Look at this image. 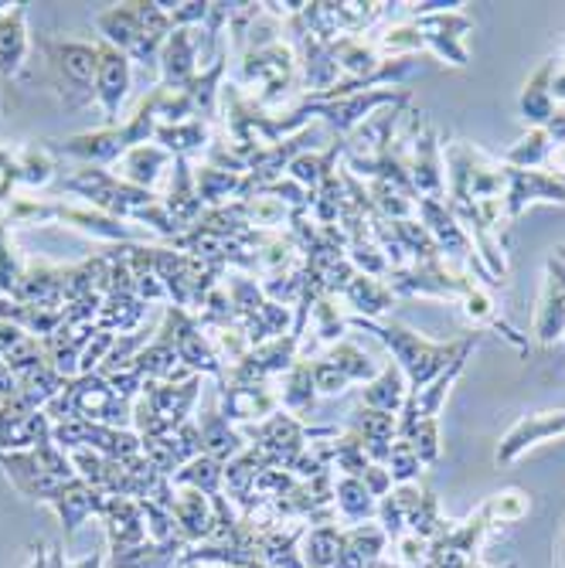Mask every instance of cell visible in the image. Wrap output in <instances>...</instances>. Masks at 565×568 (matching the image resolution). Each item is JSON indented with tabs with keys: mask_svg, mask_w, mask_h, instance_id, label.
Instances as JSON below:
<instances>
[{
	"mask_svg": "<svg viewBox=\"0 0 565 568\" xmlns=\"http://www.w3.org/2000/svg\"><path fill=\"white\" fill-rule=\"evenodd\" d=\"M59 187H62V194H75V197H82V204H92V209L107 212L133 229H143L150 235H161L168 242H174L181 235V229L174 225V219L168 215L164 201L158 194L120 181L110 168H82L79 164L59 178Z\"/></svg>",
	"mask_w": 565,
	"mask_h": 568,
	"instance_id": "6da1fadb",
	"label": "cell"
},
{
	"mask_svg": "<svg viewBox=\"0 0 565 568\" xmlns=\"http://www.w3.org/2000/svg\"><path fill=\"white\" fill-rule=\"evenodd\" d=\"M232 82L245 92V99L252 102V106L266 116H280L303 99L300 59H296V51L286 38L263 44V48L242 51L239 72Z\"/></svg>",
	"mask_w": 565,
	"mask_h": 568,
	"instance_id": "7a4b0ae2",
	"label": "cell"
},
{
	"mask_svg": "<svg viewBox=\"0 0 565 568\" xmlns=\"http://www.w3.org/2000/svg\"><path fill=\"white\" fill-rule=\"evenodd\" d=\"M351 327H362L369 331L379 344L389 347V354L395 357L398 372L405 375L408 382V392H423L433 378H440L453 361L464 354V351H474L477 347V334H467L460 341H430L416 331H408L402 324H389V321H354L351 317Z\"/></svg>",
	"mask_w": 565,
	"mask_h": 568,
	"instance_id": "3957f363",
	"label": "cell"
},
{
	"mask_svg": "<svg viewBox=\"0 0 565 568\" xmlns=\"http://www.w3.org/2000/svg\"><path fill=\"white\" fill-rule=\"evenodd\" d=\"M161 126V85H153L140 102L130 120H123L120 126H102V130H85L75 133L69 140L51 143V150L59 153V161L69 158L82 168H113L127 150L150 143L153 133Z\"/></svg>",
	"mask_w": 565,
	"mask_h": 568,
	"instance_id": "277c9868",
	"label": "cell"
},
{
	"mask_svg": "<svg viewBox=\"0 0 565 568\" xmlns=\"http://www.w3.org/2000/svg\"><path fill=\"white\" fill-rule=\"evenodd\" d=\"M201 388H204V378L201 375H194L184 385L147 382L143 392L133 402L130 429L140 439H153V436L174 433L178 426H184L188 419H194V408L201 402Z\"/></svg>",
	"mask_w": 565,
	"mask_h": 568,
	"instance_id": "5b68a950",
	"label": "cell"
},
{
	"mask_svg": "<svg viewBox=\"0 0 565 568\" xmlns=\"http://www.w3.org/2000/svg\"><path fill=\"white\" fill-rule=\"evenodd\" d=\"M130 412H133V405L120 402L107 378L82 375L62 388V395L44 408V416L51 419V426H59V423H99V426L130 429L127 426Z\"/></svg>",
	"mask_w": 565,
	"mask_h": 568,
	"instance_id": "8992f818",
	"label": "cell"
},
{
	"mask_svg": "<svg viewBox=\"0 0 565 568\" xmlns=\"http://www.w3.org/2000/svg\"><path fill=\"white\" fill-rule=\"evenodd\" d=\"M222 286H225V293L232 300L235 324L245 331V337H249L252 347H260L266 341H276V337H283V334L293 331V310L266 300L260 280H252L249 273L229 270L222 276Z\"/></svg>",
	"mask_w": 565,
	"mask_h": 568,
	"instance_id": "52a82bcc",
	"label": "cell"
},
{
	"mask_svg": "<svg viewBox=\"0 0 565 568\" xmlns=\"http://www.w3.org/2000/svg\"><path fill=\"white\" fill-rule=\"evenodd\" d=\"M467 4L460 0H446L440 11H426V14H413V21L426 41V51L453 69H467L471 65V51H467V34L474 31V18L464 11Z\"/></svg>",
	"mask_w": 565,
	"mask_h": 568,
	"instance_id": "ba28073f",
	"label": "cell"
},
{
	"mask_svg": "<svg viewBox=\"0 0 565 568\" xmlns=\"http://www.w3.org/2000/svg\"><path fill=\"white\" fill-rule=\"evenodd\" d=\"M389 290L395 293V300H460L474 283H481L474 273L453 266L450 260H433V263H420V266H408L398 273L385 276Z\"/></svg>",
	"mask_w": 565,
	"mask_h": 568,
	"instance_id": "9c48e42d",
	"label": "cell"
},
{
	"mask_svg": "<svg viewBox=\"0 0 565 568\" xmlns=\"http://www.w3.org/2000/svg\"><path fill=\"white\" fill-rule=\"evenodd\" d=\"M158 334L164 344L174 347V354L181 357V365H188L194 375L201 378H212L215 385L225 382V368H222V361L215 357L209 337L201 334L194 314H188V310H178V306H164V317L158 324Z\"/></svg>",
	"mask_w": 565,
	"mask_h": 568,
	"instance_id": "30bf717a",
	"label": "cell"
},
{
	"mask_svg": "<svg viewBox=\"0 0 565 568\" xmlns=\"http://www.w3.org/2000/svg\"><path fill=\"white\" fill-rule=\"evenodd\" d=\"M215 62L212 48H209V38H204L201 28H174L164 41V51H161V65H158V75L164 89H181L188 85L201 69H209Z\"/></svg>",
	"mask_w": 565,
	"mask_h": 568,
	"instance_id": "8fae6325",
	"label": "cell"
},
{
	"mask_svg": "<svg viewBox=\"0 0 565 568\" xmlns=\"http://www.w3.org/2000/svg\"><path fill=\"white\" fill-rule=\"evenodd\" d=\"M130 89H133V62L123 55L120 48L99 41V69H95L92 102L102 110L107 126H120Z\"/></svg>",
	"mask_w": 565,
	"mask_h": 568,
	"instance_id": "7c38bea8",
	"label": "cell"
},
{
	"mask_svg": "<svg viewBox=\"0 0 565 568\" xmlns=\"http://www.w3.org/2000/svg\"><path fill=\"white\" fill-rule=\"evenodd\" d=\"M219 388V412L239 429L266 423L273 412H280L276 385L270 382H232L225 378Z\"/></svg>",
	"mask_w": 565,
	"mask_h": 568,
	"instance_id": "4fadbf2b",
	"label": "cell"
},
{
	"mask_svg": "<svg viewBox=\"0 0 565 568\" xmlns=\"http://www.w3.org/2000/svg\"><path fill=\"white\" fill-rule=\"evenodd\" d=\"M552 439H565V408H545V412H528L515 426H511L494 453L497 467H511L518 463L528 449L552 443Z\"/></svg>",
	"mask_w": 565,
	"mask_h": 568,
	"instance_id": "5bb4252c",
	"label": "cell"
},
{
	"mask_svg": "<svg viewBox=\"0 0 565 568\" xmlns=\"http://www.w3.org/2000/svg\"><path fill=\"white\" fill-rule=\"evenodd\" d=\"M56 225H65V229H72V232H79V235H89V239L107 242V245H133V242H140L143 235H150V232H143V229H133V225H127V222L107 215V212L92 209V204L59 201V197H56Z\"/></svg>",
	"mask_w": 565,
	"mask_h": 568,
	"instance_id": "9a60e30c",
	"label": "cell"
},
{
	"mask_svg": "<svg viewBox=\"0 0 565 568\" xmlns=\"http://www.w3.org/2000/svg\"><path fill=\"white\" fill-rule=\"evenodd\" d=\"M48 62L72 85V92L82 95V102L92 99L95 69H99V41H79V38H59L44 41Z\"/></svg>",
	"mask_w": 565,
	"mask_h": 568,
	"instance_id": "2e32d148",
	"label": "cell"
},
{
	"mask_svg": "<svg viewBox=\"0 0 565 568\" xmlns=\"http://www.w3.org/2000/svg\"><path fill=\"white\" fill-rule=\"evenodd\" d=\"M504 178H507L504 204H507L511 225H515L532 204H565V181L552 178L548 171H522V168L504 164Z\"/></svg>",
	"mask_w": 565,
	"mask_h": 568,
	"instance_id": "e0dca14e",
	"label": "cell"
},
{
	"mask_svg": "<svg viewBox=\"0 0 565 568\" xmlns=\"http://www.w3.org/2000/svg\"><path fill=\"white\" fill-rule=\"evenodd\" d=\"M408 178L420 197L446 201V168H443V143L433 123L420 130V136L408 146Z\"/></svg>",
	"mask_w": 565,
	"mask_h": 568,
	"instance_id": "ac0fdd59",
	"label": "cell"
},
{
	"mask_svg": "<svg viewBox=\"0 0 565 568\" xmlns=\"http://www.w3.org/2000/svg\"><path fill=\"white\" fill-rule=\"evenodd\" d=\"M171 168H174V158H171V153L150 140V143H140V146L127 150L110 171H113L120 181H127V184H133V187H140V191H150V194H158V197H161V191H164V184H168V178H171Z\"/></svg>",
	"mask_w": 565,
	"mask_h": 568,
	"instance_id": "d6986e66",
	"label": "cell"
},
{
	"mask_svg": "<svg viewBox=\"0 0 565 568\" xmlns=\"http://www.w3.org/2000/svg\"><path fill=\"white\" fill-rule=\"evenodd\" d=\"M140 453L153 463V470L164 474V477H174L184 463L198 459L204 449H201V433H198V423L188 419L184 426H178L174 433H164V436H153V439H143Z\"/></svg>",
	"mask_w": 565,
	"mask_h": 568,
	"instance_id": "ffe728a7",
	"label": "cell"
},
{
	"mask_svg": "<svg viewBox=\"0 0 565 568\" xmlns=\"http://www.w3.org/2000/svg\"><path fill=\"white\" fill-rule=\"evenodd\" d=\"M351 317L344 314V306L337 303V296H321L311 306V317H306V331L300 341V357L303 361H317V351H327L334 344H341L347 337Z\"/></svg>",
	"mask_w": 565,
	"mask_h": 568,
	"instance_id": "44dd1931",
	"label": "cell"
},
{
	"mask_svg": "<svg viewBox=\"0 0 565 568\" xmlns=\"http://www.w3.org/2000/svg\"><path fill=\"white\" fill-rule=\"evenodd\" d=\"M161 201L168 215L174 219V225L181 232L194 229L204 215V204L198 197V187H194V161L188 158H174V168H171V178L161 191Z\"/></svg>",
	"mask_w": 565,
	"mask_h": 568,
	"instance_id": "7402d4cb",
	"label": "cell"
},
{
	"mask_svg": "<svg viewBox=\"0 0 565 568\" xmlns=\"http://www.w3.org/2000/svg\"><path fill=\"white\" fill-rule=\"evenodd\" d=\"M337 303L344 306V314L354 317V321H385L398 300H395V293L389 290L385 280H375V276H365V273H354L351 283L341 290Z\"/></svg>",
	"mask_w": 565,
	"mask_h": 568,
	"instance_id": "603a6c76",
	"label": "cell"
},
{
	"mask_svg": "<svg viewBox=\"0 0 565 568\" xmlns=\"http://www.w3.org/2000/svg\"><path fill=\"white\" fill-rule=\"evenodd\" d=\"M194 423H198V433H201V449H204V456L219 459L222 467H229L232 459H239V456L249 449V439L242 436V429L232 426V423L222 416V412H219V398H215L209 408H201L198 416H194Z\"/></svg>",
	"mask_w": 565,
	"mask_h": 568,
	"instance_id": "cb8c5ba5",
	"label": "cell"
},
{
	"mask_svg": "<svg viewBox=\"0 0 565 568\" xmlns=\"http://www.w3.org/2000/svg\"><path fill=\"white\" fill-rule=\"evenodd\" d=\"M31 55L28 4H11L0 14V79H18Z\"/></svg>",
	"mask_w": 565,
	"mask_h": 568,
	"instance_id": "d4e9b609",
	"label": "cell"
},
{
	"mask_svg": "<svg viewBox=\"0 0 565 568\" xmlns=\"http://www.w3.org/2000/svg\"><path fill=\"white\" fill-rule=\"evenodd\" d=\"M456 303H460V310H464L467 324L497 331V334H501L507 344H515L522 354H528V351H532V341H528L525 334H518L515 327H511V324L501 317V306H497V300H494L491 286H484V283H474V286H471L464 296H460Z\"/></svg>",
	"mask_w": 565,
	"mask_h": 568,
	"instance_id": "484cf974",
	"label": "cell"
},
{
	"mask_svg": "<svg viewBox=\"0 0 565 568\" xmlns=\"http://www.w3.org/2000/svg\"><path fill=\"white\" fill-rule=\"evenodd\" d=\"M532 334L542 347H558L565 341V283L552 270H545V280H542Z\"/></svg>",
	"mask_w": 565,
	"mask_h": 568,
	"instance_id": "4316f807",
	"label": "cell"
},
{
	"mask_svg": "<svg viewBox=\"0 0 565 568\" xmlns=\"http://www.w3.org/2000/svg\"><path fill=\"white\" fill-rule=\"evenodd\" d=\"M174 525L184 541H204L215 538V504L209 494L191 490V487H174Z\"/></svg>",
	"mask_w": 565,
	"mask_h": 568,
	"instance_id": "83f0119b",
	"label": "cell"
},
{
	"mask_svg": "<svg viewBox=\"0 0 565 568\" xmlns=\"http://www.w3.org/2000/svg\"><path fill=\"white\" fill-rule=\"evenodd\" d=\"M565 136V113H558L548 126H538V130H528L518 143H511L504 150V164L507 168H522V171H545V161L552 146Z\"/></svg>",
	"mask_w": 565,
	"mask_h": 568,
	"instance_id": "f1b7e54d",
	"label": "cell"
},
{
	"mask_svg": "<svg viewBox=\"0 0 565 568\" xmlns=\"http://www.w3.org/2000/svg\"><path fill=\"white\" fill-rule=\"evenodd\" d=\"M41 439H51V419L44 412L24 416L14 405H0V453H28Z\"/></svg>",
	"mask_w": 565,
	"mask_h": 568,
	"instance_id": "f546056e",
	"label": "cell"
},
{
	"mask_svg": "<svg viewBox=\"0 0 565 568\" xmlns=\"http://www.w3.org/2000/svg\"><path fill=\"white\" fill-rule=\"evenodd\" d=\"M555 65H558V59H545V62L528 75V82H525L522 92H518V116L528 123V130L548 126V123L558 116L555 102H552V92H548Z\"/></svg>",
	"mask_w": 565,
	"mask_h": 568,
	"instance_id": "4dcf8cb0",
	"label": "cell"
},
{
	"mask_svg": "<svg viewBox=\"0 0 565 568\" xmlns=\"http://www.w3.org/2000/svg\"><path fill=\"white\" fill-rule=\"evenodd\" d=\"M153 143L164 146L171 158H188L198 161L209 153V146L215 143V123L204 120H188V123H161L158 133H153Z\"/></svg>",
	"mask_w": 565,
	"mask_h": 568,
	"instance_id": "1f68e13d",
	"label": "cell"
},
{
	"mask_svg": "<svg viewBox=\"0 0 565 568\" xmlns=\"http://www.w3.org/2000/svg\"><path fill=\"white\" fill-rule=\"evenodd\" d=\"M107 494H99L95 487H89L85 480H69L59 494H56V500H51V507H56V514L62 518V525H65V531L69 535H75L79 528H82V521L89 518V514H99L102 518V510H107Z\"/></svg>",
	"mask_w": 565,
	"mask_h": 568,
	"instance_id": "d6a6232c",
	"label": "cell"
},
{
	"mask_svg": "<svg viewBox=\"0 0 565 568\" xmlns=\"http://www.w3.org/2000/svg\"><path fill=\"white\" fill-rule=\"evenodd\" d=\"M65 385L69 382L44 361L41 368H34V372L18 378V395L11 402H4V405H14L18 412H24V416H34V412H44L51 402H56Z\"/></svg>",
	"mask_w": 565,
	"mask_h": 568,
	"instance_id": "836d02e7",
	"label": "cell"
},
{
	"mask_svg": "<svg viewBox=\"0 0 565 568\" xmlns=\"http://www.w3.org/2000/svg\"><path fill=\"white\" fill-rule=\"evenodd\" d=\"M14 168H18L21 191H44L51 181L59 178V153L51 150L48 140H34V143L18 146Z\"/></svg>",
	"mask_w": 565,
	"mask_h": 568,
	"instance_id": "e575fe53",
	"label": "cell"
},
{
	"mask_svg": "<svg viewBox=\"0 0 565 568\" xmlns=\"http://www.w3.org/2000/svg\"><path fill=\"white\" fill-rule=\"evenodd\" d=\"M276 395H280V408L290 412L293 419L306 423L311 419V412L317 405V388H314V372H311V361H296V365L276 382Z\"/></svg>",
	"mask_w": 565,
	"mask_h": 568,
	"instance_id": "d590c367",
	"label": "cell"
},
{
	"mask_svg": "<svg viewBox=\"0 0 565 568\" xmlns=\"http://www.w3.org/2000/svg\"><path fill=\"white\" fill-rule=\"evenodd\" d=\"M147 310H150V303H143L137 293H107L102 296V306H99L95 327L113 334V337L137 334L147 321Z\"/></svg>",
	"mask_w": 565,
	"mask_h": 568,
	"instance_id": "8d00e7d4",
	"label": "cell"
},
{
	"mask_svg": "<svg viewBox=\"0 0 565 568\" xmlns=\"http://www.w3.org/2000/svg\"><path fill=\"white\" fill-rule=\"evenodd\" d=\"M341 161H344V140L337 136L324 150H303L300 158L286 168V178H293L303 191H311V197H314V191L341 168Z\"/></svg>",
	"mask_w": 565,
	"mask_h": 568,
	"instance_id": "74e56055",
	"label": "cell"
},
{
	"mask_svg": "<svg viewBox=\"0 0 565 568\" xmlns=\"http://www.w3.org/2000/svg\"><path fill=\"white\" fill-rule=\"evenodd\" d=\"M92 24H95L102 44H113L127 55V51L133 48V41L140 38V31H143L140 0H133V4H113L107 11H99Z\"/></svg>",
	"mask_w": 565,
	"mask_h": 568,
	"instance_id": "f35d334b",
	"label": "cell"
},
{
	"mask_svg": "<svg viewBox=\"0 0 565 568\" xmlns=\"http://www.w3.org/2000/svg\"><path fill=\"white\" fill-rule=\"evenodd\" d=\"M194 187H198V197L204 204V212H209V209H225V204L239 201L242 174L222 171V168H215L209 161H194Z\"/></svg>",
	"mask_w": 565,
	"mask_h": 568,
	"instance_id": "ab89813d",
	"label": "cell"
},
{
	"mask_svg": "<svg viewBox=\"0 0 565 568\" xmlns=\"http://www.w3.org/2000/svg\"><path fill=\"white\" fill-rule=\"evenodd\" d=\"M0 361L21 378L34 368L44 365V351H41V341L31 337L28 331L14 327V324H4L0 321Z\"/></svg>",
	"mask_w": 565,
	"mask_h": 568,
	"instance_id": "60d3db41",
	"label": "cell"
},
{
	"mask_svg": "<svg viewBox=\"0 0 565 568\" xmlns=\"http://www.w3.org/2000/svg\"><path fill=\"white\" fill-rule=\"evenodd\" d=\"M405 398H408V382H405V375L398 372V365L392 361V365H385L379 372V378H372L369 385H362V402H357V405L389 412V416H398Z\"/></svg>",
	"mask_w": 565,
	"mask_h": 568,
	"instance_id": "b9f144b4",
	"label": "cell"
},
{
	"mask_svg": "<svg viewBox=\"0 0 565 568\" xmlns=\"http://www.w3.org/2000/svg\"><path fill=\"white\" fill-rule=\"evenodd\" d=\"M232 204H235V212L245 219V225H252L255 232H266V235L290 232L293 212L286 209L283 201H276V197H270V194H255V197L232 201Z\"/></svg>",
	"mask_w": 565,
	"mask_h": 568,
	"instance_id": "7bdbcfd3",
	"label": "cell"
},
{
	"mask_svg": "<svg viewBox=\"0 0 565 568\" xmlns=\"http://www.w3.org/2000/svg\"><path fill=\"white\" fill-rule=\"evenodd\" d=\"M334 510L347 525H365L369 518H379V500L369 494V487L357 477H341L334 480Z\"/></svg>",
	"mask_w": 565,
	"mask_h": 568,
	"instance_id": "ee69618b",
	"label": "cell"
},
{
	"mask_svg": "<svg viewBox=\"0 0 565 568\" xmlns=\"http://www.w3.org/2000/svg\"><path fill=\"white\" fill-rule=\"evenodd\" d=\"M324 361H331V365L351 382V385H369L372 378H379V361L372 357V354H365V347H357L354 341H341V344H334V347H327L324 354H321Z\"/></svg>",
	"mask_w": 565,
	"mask_h": 568,
	"instance_id": "f6af8a7d",
	"label": "cell"
},
{
	"mask_svg": "<svg viewBox=\"0 0 565 568\" xmlns=\"http://www.w3.org/2000/svg\"><path fill=\"white\" fill-rule=\"evenodd\" d=\"M174 487H191V490H201V494H209V497H219L222 487H225V467L219 459L212 456H198L191 463H184V467L171 477Z\"/></svg>",
	"mask_w": 565,
	"mask_h": 568,
	"instance_id": "bcb514c9",
	"label": "cell"
},
{
	"mask_svg": "<svg viewBox=\"0 0 565 568\" xmlns=\"http://www.w3.org/2000/svg\"><path fill=\"white\" fill-rule=\"evenodd\" d=\"M375 48L382 59H416L420 51H426V41L413 21H398L382 34H375Z\"/></svg>",
	"mask_w": 565,
	"mask_h": 568,
	"instance_id": "7dc6e473",
	"label": "cell"
},
{
	"mask_svg": "<svg viewBox=\"0 0 565 568\" xmlns=\"http://www.w3.org/2000/svg\"><path fill=\"white\" fill-rule=\"evenodd\" d=\"M341 545H344V535L334 525H321L314 531H306L303 535V565L306 568H334Z\"/></svg>",
	"mask_w": 565,
	"mask_h": 568,
	"instance_id": "c3c4849f",
	"label": "cell"
},
{
	"mask_svg": "<svg viewBox=\"0 0 565 568\" xmlns=\"http://www.w3.org/2000/svg\"><path fill=\"white\" fill-rule=\"evenodd\" d=\"M481 510H484V518H487L491 525H515V521H522L525 514L532 510V500H528L525 490L511 487V490L494 494L487 504H481Z\"/></svg>",
	"mask_w": 565,
	"mask_h": 568,
	"instance_id": "681fc988",
	"label": "cell"
},
{
	"mask_svg": "<svg viewBox=\"0 0 565 568\" xmlns=\"http://www.w3.org/2000/svg\"><path fill=\"white\" fill-rule=\"evenodd\" d=\"M24 260L14 248V239H11V229L0 222V296H14L18 286H21V276H24Z\"/></svg>",
	"mask_w": 565,
	"mask_h": 568,
	"instance_id": "f907efd6",
	"label": "cell"
},
{
	"mask_svg": "<svg viewBox=\"0 0 565 568\" xmlns=\"http://www.w3.org/2000/svg\"><path fill=\"white\" fill-rule=\"evenodd\" d=\"M398 439H405L408 446L416 449V456L423 459V467H433V463L440 459V419H420L408 429H402Z\"/></svg>",
	"mask_w": 565,
	"mask_h": 568,
	"instance_id": "816d5d0a",
	"label": "cell"
},
{
	"mask_svg": "<svg viewBox=\"0 0 565 568\" xmlns=\"http://www.w3.org/2000/svg\"><path fill=\"white\" fill-rule=\"evenodd\" d=\"M385 470L392 474V484H413L420 474H423V459L416 456V449L408 446L405 439H398L395 436V443H392V453H389V459H385Z\"/></svg>",
	"mask_w": 565,
	"mask_h": 568,
	"instance_id": "f5cc1de1",
	"label": "cell"
},
{
	"mask_svg": "<svg viewBox=\"0 0 565 568\" xmlns=\"http://www.w3.org/2000/svg\"><path fill=\"white\" fill-rule=\"evenodd\" d=\"M311 372H314V388H317V395H324V398H337V395H344V392L351 388V382L331 365V361H324V357L311 361Z\"/></svg>",
	"mask_w": 565,
	"mask_h": 568,
	"instance_id": "db71d44e",
	"label": "cell"
},
{
	"mask_svg": "<svg viewBox=\"0 0 565 568\" xmlns=\"http://www.w3.org/2000/svg\"><path fill=\"white\" fill-rule=\"evenodd\" d=\"M14 153H18V146H11V143H4L0 140V209L21 191V184H18V168H14Z\"/></svg>",
	"mask_w": 565,
	"mask_h": 568,
	"instance_id": "11a10c76",
	"label": "cell"
},
{
	"mask_svg": "<svg viewBox=\"0 0 565 568\" xmlns=\"http://www.w3.org/2000/svg\"><path fill=\"white\" fill-rule=\"evenodd\" d=\"M545 171L552 174V178H558V181H565V136L552 146V153H548V161H545Z\"/></svg>",
	"mask_w": 565,
	"mask_h": 568,
	"instance_id": "9f6ffc18",
	"label": "cell"
},
{
	"mask_svg": "<svg viewBox=\"0 0 565 568\" xmlns=\"http://www.w3.org/2000/svg\"><path fill=\"white\" fill-rule=\"evenodd\" d=\"M548 92H552L555 110H558V106H565V62H562V59H558V65H555V72H552V85H548Z\"/></svg>",
	"mask_w": 565,
	"mask_h": 568,
	"instance_id": "6f0895ef",
	"label": "cell"
},
{
	"mask_svg": "<svg viewBox=\"0 0 565 568\" xmlns=\"http://www.w3.org/2000/svg\"><path fill=\"white\" fill-rule=\"evenodd\" d=\"M545 270H552L562 283H565V245H555L548 252V260H545Z\"/></svg>",
	"mask_w": 565,
	"mask_h": 568,
	"instance_id": "680465c9",
	"label": "cell"
},
{
	"mask_svg": "<svg viewBox=\"0 0 565 568\" xmlns=\"http://www.w3.org/2000/svg\"><path fill=\"white\" fill-rule=\"evenodd\" d=\"M562 62H565V59H562Z\"/></svg>",
	"mask_w": 565,
	"mask_h": 568,
	"instance_id": "91938a15",
	"label": "cell"
}]
</instances>
